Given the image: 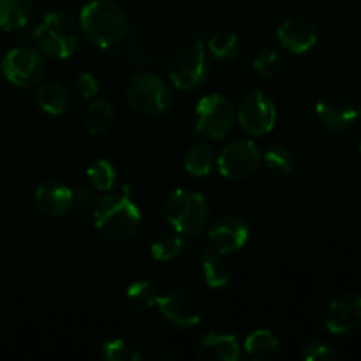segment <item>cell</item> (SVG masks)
<instances>
[{"label": "cell", "mask_w": 361, "mask_h": 361, "mask_svg": "<svg viewBox=\"0 0 361 361\" xmlns=\"http://www.w3.org/2000/svg\"><path fill=\"white\" fill-rule=\"evenodd\" d=\"M81 32L90 44L113 48L129 34V18L113 0H92L81 9Z\"/></svg>", "instance_id": "obj_1"}, {"label": "cell", "mask_w": 361, "mask_h": 361, "mask_svg": "<svg viewBox=\"0 0 361 361\" xmlns=\"http://www.w3.org/2000/svg\"><path fill=\"white\" fill-rule=\"evenodd\" d=\"M92 214L99 233L115 242L130 238L141 224V212L130 197L129 187H123L122 192L99 200Z\"/></svg>", "instance_id": "obj_2"}, {"label": "cell", "mask_w": 361, "mask_h": 361, "mask_svg": "<svg viewBox=\"0 0 361 361\" xmlns=\"http://www.w3.org/2000/svg\"><path fill=\"white\" fill-rule=\"evenodd\" d=\"M164 214L176 233L196 236L207 228L210 208L203 194L180 189L168 197L164 204Z\"/></svg>", "instance_id": "obj_3"}, {"label": "cell", "mask_w": 361, "mask_h": 361, "mask_svg": "<svg viewBox=\"0 0 361 361\" xmlns=\"http://www.w3.org/2000/svg\"><path fill=\"white\" fill-rule=\"evenodd\" d=\"M78 25L69 14L55 11L42 18L34 30V41L39 49L51 59H69L78 48Z\"/></svg>", "instance_id": "obj_4"}, {"label": "cell", "mask_w": 361, "mask_h": 361, "mask_svg": "<svg viewBox=\"0 0 361 361\" xmlns=\"http://www.w3.org/2000/svg\"><path fill=\"white\" fill-rule=\"evenodd\" d=\"M210 73L207 46L203 39H196L192 44L180 49L168 63V74L171 83L180 90H196Z\"/></svg>", "instance_id": "obj_5"}, {"label": "cell", "mask_w": 361, "mask_h": 361, "mask_svg": "<svg viewBox=\"0 0 361 361\" xmlns=\"http://www.w3.org/2000/svg\"><path fill=\"white\" fill-rule=\"evenodd\" d=\"M126 99L133 109L148 116L164 115L171 106V90L162 78L152 73H140L126 85Z\"/></svg>", "instance_id": "obj_6"}, {"label": "cell", "mask_w": 361, "mask_h": 361, "mask_svg": "<svg viewBox=\"0 0 361 361\" xmlns=\"http://www.w3.org/2000/svg\"><path fill=\"white\" fill-rule=\"evenodd\" d=\"M236 113L231 102L217 94L207 95L197 102L196 133L207 140H222L235 126Z\"/></svg>", "instance_id": "obj_7"}, {"label": "cell", "mask_w": 361, "mask_h": 361, "mask_svg": "<svg viewBox=\"0 0 361 361\" xmlns=\"http://www.w3.org/2000/svg\"><path fill=\"white\" fill-rule=\"evenodd\" d=\"M2 73L9 83L20 88H34L44 80L46 62L39 51L32 48H13L4 55Z\"/></svg>", "instance_id": "obj_8"}, {"label": "cell", "mask_w": 361, "mask_h": 361, "mask_svg": "<svg viewBox=\"0 0 361 361\" xmlns=\"http://www.w3.org/2000/svg\"><path fill=\"white\" fill-rule=\"evenodd\" d=\"M261 164V152L250 140H236L226 145L217 157V168L224 178L240 182L256 173Z\"/></svg>", "instance_id": "obj_9"}, {"label": "cell", "mask_w": 361, "mask_h": 361, "mask_svg": "<svg viewBox=\"0 0 361 361\" xmlns=\"http://www.w3.org/2000/svg\"><path fill=\"white\" fill-rule=\"evenodd\" d=\"M277 109L274 101L263 90H250L238 106V122L250 136H264L275 127Z\"/></svg>", "instance_id": "obj_10"}, {"label": "cell", "mask_w": 361, "mask_h": 361, "mask_svg": "<svg viewBox=\"0 0 361 361\" xmlns=\"http://www.w3.org/2000/svg\"><path fill=\"white\" fill-rule=\"evenodd\" d=\"M155 307L166 323L176 328L194 326L200 323L201 314H203L200 298L189 291H173L166 296H159Z\"/></svg>", "instance_id": "obj_11"}, {"label": "cell", "mask_w": 361, "mask_h": 361, "mask_svg": "<svg viewBox=\"0 0 361 361\" xmlns=\"http://www.w3.org/2000/svg\"><path fill=\"white\" fill-rule=\"evenodd\" d=\"M324 326L335 335H348L361 330V296L348 293L328 305L324 312Z\"/></svg>", "instance_id": "obj_12"}, {"label": "cell", "mask_w": 361, "mask_h": 361, "mask_svg": "<svg viewBox=\"0 0 361 361\" xmlns=\"http://www.w3.org/2000/svg\"><path fill=\"white\" fill-rule=\"evenodd\" d=\"M208 240L215 252L233 254L249 240V226L238 215H222L208 229Z\"/></svg>", "instance_id": "obj_13"}, {"label": "cell", "mask_w": 361, "mask_h": 361, "mask_svg": "<svg viewBox=\"0 0 361 361\" xmlns=\"http://www.w3.org/2000/svg\"><path fill=\"white\" fill-rule=\"evenodd\" d=\"M316 115L321 126L331 133H344L356 123L358 111L348 97L330 94L316 104Z\"/></svg>", "instance_id": "obj_14"}, {"label": "cell", "mask_w": 361, "mask_h": 361, "mask_svg": "<svg viewBox=\"0 0 361 361\" xmlns=\"http://www.w3.org/2000/svg\"><path fill=\"white\" fill-rule=\"evenodd\" d=\"M317 37L319 34H317L316 25L302 16L288 18L277 28V39L281 46L295 55L310 51L316 46Z\"/></svg>", "instance_id": "obj_15"}, {"label": "cell", "mask_w": 361, "mask_h": 361, "mask_svg": "<svg viewBox=\"0 0 361 361\" xmlns=\"http://www.w3.org/2000/svg\"><path fill=\"white\" fill-rule=\"evenodd\" d=\"M34 204L46 217H63L73 210V190L60 182H44L35 189Z\"/></svg>", "instance_id": "obj_16"}, {"label": "cell", "mask_w": 361, "mask_h": 361, "mask_svg": "<svg viewBox=\"0 0 361 361\" xmlns=\"http://www.w3.org/2000/svg\"><path fill=\"white\" fill-rule=\"evenodd\" d=\"M197 358L215 361H236L240 358V344L236 337L221 331H210L197 345Z\"/></svg>", "instance_id": "obj_17"}, {"label": "cell", "mask_w": 361, "mask_h": 361, "mask_svg": "<svg viewBox=\"0 0 361 361\" xmlns=\"http://www.w3.org/2000/svg\"><path fill=\"white\" fill-rule=\"evenodd\" d=\"M34 11L32 0H0V30L14 32L28 23Z\"/></svg>", "instance_id": "obj_18"}, {"label": "cell", "mask_w": 361, "mask_h": 361, "mask_svg": "<svg viewBox=\"0 0 361 361\" xmlns=\"http://www.w3.org/2000/svg\"><path fill=\"white\" fill-rule=\"evenodd\" d=\"M281 342H279L277 335L270 330H256L245 338L243 344V351L249 358L263 361L274 358L279 353Z\"/></svg>", "instance_id": "obj_19"}, {"label": "cell", "mask_w": 361, "mask_h": 361, "mask_svg": "<svg viewBox=\"0 0 361 361\" xmlns=\"http://www.w3.org/2000/svg\"><path fill=\"white\" fill-rule=\"evenodd\" d=\"M113 122H115V109L104 99H94L88 104L87 113H85V126H87L88 133L104 134L111 129Z\"/></svg>", "instance_id": "obj_20"}, {"label": "cell", "mask_w": 361, "mask_h": 361, "mask_svg": "<svg viewBox=\"0 0 361 361\" xmlns=\"http://www.w3.org/2000/svg\"><path fill=\"white\" fill-rule=\"evenodd\" d=\"M35 102L48 115H60L69 104V94L59 83H44L35 94Z\"/></svg>", "instance_id": "obj_21"}, {"label": "cell", "mask_w": 361, "mask_h": 361, "mask_svg": "<svg viewBox=\"0 0 361 361\" xmlns=\"http://www.w3.org/2000/svg\"><path fill=\"white\" fill-rule=\"evenodd\" d=\"M201 270H203L204 282L210 288H224L231 281V274H229L228 264L222 259V254L210 250V252L203 254L201 259Z\"/></svg>", "instance_id": "obj_22"}, {"label": "cell", "mask_w": 361, "mask_h": 361, "mask_svg": "<svg viewBox=\"0 0 361 361\" xmlns=\"http://www.w3.org/2000/svg\"><path fill=\"white\" fill-rule=\"evenodd\" d=\"M208 51L222 62H231L242 51V41L231 30L215 32L208 41Z\"/></svg>", "instance_id": "obj_23"}, {"label": "cell", "mask_w": 361, "mask_h": 361, "mask_svg": "<svg viewBox=\"0 0 361 361\" xmlns=\"http://www.w3.org/2000/svg\"><path fill=\"white\" fill-rule=\"evenodd\" d=\"M215 164L214 152L208 145L196 143L189 148L185 155V169L192 176H207L212 173V168Z\"/></svg>", "instance_id": "obj_24"}, {"label": "cell", "mask_w": 361, "mask_h": 361, "mask_svg": "<svg viewBox=\"0 0 361 361\" xmlns=\"http://www.w3.org/2000/svg\"><path fill=\"white\" fill-rule=\"evenodd\" d=\"M116 176H118V173H116L113 162H109L108 159H99V161L92 162L90 168L87 169V178L90 180L92 187L99 192H109L115 187Z\"/></svg>", "instance_id": "obj_25"}, {"label": "cell", "mask_w": 361, "mask_h": 361, "mask_svg": "<svg viewBox=\"0 0 361 361\" xmlns=\"http://www.w3.org/2000/svg\"><path fill=\"white\" fill-rule=\"evenodd\" d=\"M183 240L180 233H162L152 242L150 252L157 261H173L182 254Z\"/></svg>", "instance_id": "obj_26"}, {"label": "cell", "mask_w": 361, "mask_h": 361, "mask_svg": "<svg viewBox=\"0 0 361 361\" xmlns=\"http://www.w3.org/2000/svg\"><path fill=\"white\" fill-rule=\"evenodd\" d=\"M159 291L152 282L137 281L127 288V300L137 310H148L157 305Z\"/></svg>", "instance_id": "obj_27"}, {"label": "cell", "mask_w": 361, "mask_h": 361, "mask_svg": "<svg viewBox=\"0 0 361 361\" xmlns=\"http://www.w3.org/2000/svg\"><path fill=\"white\" fill-rule=\"evenodd\" d=\"M252 63L254 69H256V73L259 74V76L271 80V78H275L281 73L282 56L277 48H274V46H264V48H261L259 51L256 53Z\"/></svg>", "instance_id": "obj_28"}, {"label": "cell", "mask_w": 361, "mask_h": 361, "mask_svg": "<svg viewBox=\"0 0 361 361\" xmlns=\"http://www.w3.org/2000/svg\"><path fill=\"white\" fill-rule=\"evenodd\" d=\"M264 164H267V169L271 175H289L295 168V155L282 145H275L264 154Z\"/></svg>", "instance_id": "obj_29"}, {"label": "cell", "mask_w": 361, "mask_h": 361, "mask_svg": "<svg viewBox=\"0 0 361 361\" xmlns=\"http://www.w3.org/2000/svg\"><path fill=\"white\" fill-rule=\"evenodd\" d=\"M302 358L305 361H335L338 355L323 338H310L302 345Z\"/></svg>", "instance_id": "obj_30"}, {"label": "cell", "mask_w": 361, "mask_h": 361, "mask_svg": "<svg viewBox=\"0 0 361 361\" xmlns=\"http://www.w3.org/2000/svg\"><path fill=\"white\" fill-rule=\"evenodd\" d=\"M173 353L168 348L159 344H145L133 349V361H169Z\"/></svg>", "instance_id": "obj_31"}, {"label": "cell", "mask_w": 361, "mask_h": 361, "mask_svg": "<svg viewBox=\"0 0 361 361\" xmlns=\"http://www.w3.org/2000/svg\"><path fill=\"white\" fill-rule=\"evenodd\" d=\"M102 356L108 361H133V349L122 338H111L102 344Z\"/></svg>", "instance_id": "obj_32"}, {"label": "cell", "mask_w": 361, "mask_h": 361, "mask_svg": "<svg viewBox=\"0 0 361 361\" xmlns=\"http://www.w3.org/2000/svg\"><path fill=\"white\" fill-rule=\"evenodd\" d=\"M97 197L90 189H78L73 192V208L78 212H94L95 204H97Z\"/></svg>", "instance_id": "obj_33"}, {"label": "cell", "mask_w": 361, "mask_h": 361, "mask_svg": "<svg viewBox=\"0 0 361 361\" xmlns=\"http://www.w3.org/2000/svg\"><path fill=\"white\" fill-rule=\"evenodd\" d=\"M76 88L85 99H94L99 92V81L92 73H81L76 80Z\"/></svg>", "instance_id": "obj_34"}, {"label": "cell", "mask_w": 361, "mask_h": 361, "mask_svg": "<svg viewBox=\"0 0 361 361\" xmlns=\"http://www.w3.org/2000/svg\"><path fill=\"white\" fill-rule=\"evenodd\" d=\"M360 154H361V143H360Z\"/></svg>", "instance_id": "obj_35"}, {"label": "cell", "mask_w": 361, "mask_h": 361, "mask_svg": "<svg viewBox=\"0 0 361 361\" xmlns=\"http://www.w3.org/2000/svg\"><path fill=\"white\" fill-rule=\"evenodd\" d=\"M360 115H361V106H360Z\"/></svg>", "instance_id": "obj_36"}, {"label": "cell", "mask_w": 361, "mask_h": 361, "mask_svg": "<svg viewBox=\"0 0 361 361\" xmlns=\"http://www.w3.org/2000/svg\"><path fill=\"white\" fill-rule=\"evenodd\" d=\"M360 62H361V59H360Z\"/></svg>", "instance_id": "obj_37"}]
</instances>
